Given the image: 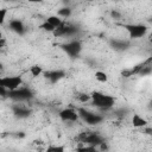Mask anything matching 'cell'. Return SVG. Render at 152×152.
<instances>
[{"mask_svg":"<svg viewBox=\"0 0 152 152\" xmlns=\"http://www.w3.org/2000/svg\"><path fill=\"white\" fill-rule=\"evenodd\" d=\"M90 99H91V103L102 110L110 109L115 103V99L113 96L103 94L101 91H93L90 95Z\"/></svg>","mask_w":152,"mask_h":152,"instance_id":"obj_1","label":"cell"},{"mask_svg":"<svg viewBox=\"0 0 152 152\" xmlns=\"http://www.w3.org/2000/svg\"><path fill=\"white\" fill-rule=\"evenodd\" d=\"M7 97L12 99L13 101L17 102H23V101H28L33 97V93L31 89L26 88V87H18L14 90H10L7 93Z\"/></svg>","mask_w":152,"mask_h":152,"instance_id":"obj_2","label":"cell"},{"mask_svg":"<svg viewBox=\"0 0 152 152\" xmlns=\"http://www.w3.org/2000/svg\"><path fill=\"white\" fill-rule=\"evenodd\" d=\"M77 140L91 146H100L102 142H104V139L96 132H83L77 137Z\"/></svg>","mask_w":152,"mask_h":152,"instance_id":"obj_3","label":"cell"},{"mask_svg":"<svg viewBox=\"0 0 152 152\" xmlns=\"http://www.w3.org/2000/svg\"><path fill=\"white\" fill-rule=\"evenodd\" d=\"M77 113L80 115V118H82V120L90 125V126H94V125H99L102 120H103V116H101L100 114H96V113H93V112H89L84 108H78L77 109Z\"/></svg>","mask_w":152,"mask_h":152,"instance_id":"obj_4","label":"cell"},{"mask_svg":"<svg viewBox=\"0 0 152 152\" xmlns=\"http://www.w3.org/2000/svg\"><path fill=\"white\" fill-rule=\"evenodd\" d=\"M124 28L127 30V32L129 34V38H132V39L141 38L147 32V26L142 25V24H125Z\"/></svg>","mask_w":152,"mask_h":152,"instance_id":"obj_5","label":"cell"},{"mask_svg":"<svg viewBox=\"0 0 152 152\" xmlns=\"http://www.w3.org/2000/svg\"><path fill=\"white\" fill-rule=\"evenodd\" d=\"M23 84V80L20 76H4L0 77V86L4 87L5 89L10 90H14L18 87H20Z\"/></svg>","mask_w":152,"mask_h":152,"instance_id":"obj_6","label":"cell"},{"mask_svg":"<svg viewBox=\"0 0 152 152\" xmlns=\"http://www.w3.org/2000/svg\"><path fill=\"white\" fill-rule=\"evenodd\" d=\"M62 50L70 57H77L82 50V44L80 40H71V42H68L65 44H62L61 45Z\"/></svg>","mask_w":152,"mask_h":152,"instance_id":"obj_7","label":"cell"},{"mask_svg":"<svg viewBox=\"0 0 152 152\" xmlns=\"http://www.w3.org/2000/svg\"><path fill=\"white\" fill-rule=\"evenodd\" d=\"M78 32V28L71 25H65V24H61L59 26H57L55 28V31L52 32L53 36L56 37H71L74 34H76Z\"/></svg>","mask_w":152,"mask_h":152,"instance_id":"obj_8","label":"cell"},{"mask_svg":"<svg viewBox=\"0 0 152 152\" xmlns=\"http://www.w3.org/2000/svg\"><path fill=\"white\" fill-rule=\"evenodd\" d=\"M58 115H59L61 120H63V121H70V122H75L80 118L78 113L75 109H72V108H64V109H62L58 113Z\"/></svg>","mask_w":152,"mask_h":152,"instance_id":"obj_9","label":"cell"},{"mask_svg":"<svg viewBox=\"0 0 152 152\" xmlns=\"http://www.w3.org/2000/svg\"><path fill=\"white\" fill-rule=\"evenodd\" d=\"M64 76H65V71H63V70H50V71H45L44 72V77L46 80H49L51 83L58 82Z\"/></svg>","mask_w":152,"mask_h":152,"instance_id":"obj_10","label":"cell"},{"mask_svg":"<svg viewBox=\"0 0 152 152\" xmlns=\"http://www.w3.org/2000/svg\"><path fill=\"white\" fill-rule=\"evenodd\" d=\"M31 109H28L27 107H24V106H14L13 107V114H14V116L15 118H18V119H26V118H28L30 115H31Z\"/></svg>","mask_w":152,"mask_h":152,"instance_id":"obj_11","label":"cell"},{"mask_svg":"<svg viewBox=\"0 0 152 152\" xmlns=\"http://www.w3.org/2000/svg\"><path fill=\"white\" fill-rule=\"evenodd\" d=\"M10 28L15 32L17 34H24L25 33V26L23 24L21 20H18V19H14V20H11L10 21Z\"/></svg>","mask_w":152,"mask_h":152,"instance_id":"obj_12","label":"cell"},{"mask_svg":"<svg viewBox=\"0 0 152 152\" xmlns=\"http://www.w3.org/2000/svg\"><path fill=\"white\" fill-rule=\"evenodd\" d=\"M109 44H110V46H112L114 50H116V51H124V50L128 49V46H129L128 42L119 40V39H112V40L109 42Z\"/></svg>","mask_w":152,"mask_h":152,"instance_id":"obj_13","label":"cell"},{"mask_svg":"<svg viewBox=\"0 0 152 152\" xmlns=\"http://www.w3.org/2000/svg\"><path fill=\"white\" fill-rule=\"evenodd\" d=\"M132 124L134 127H145L147 125V121L139 114H134L132 118Z\"/></svg>","mask_w":152,"mask_h":152,"instance_id":"obj_14","label":"cell"},{"mask_svg":"<svg viewBox=\"0 0 152 152\" xmlns=\"http://www.w3.org/2000/svg\"><path fill=\"white\" fill-rule=\"evenodd\" d=\"M45 21H48L49 24H51V25H52L55 28H56L57 26H59V25L63 23V21L59 19V17H58V15H50V17H49V18H48Z\"/></svg>","mask_w":152,"mask_h":152,"instance_id":"obj_15","label":"cell"},{"mask_svg":"<svg viewBox=\"0 0 152 152\" xmlns=\"http://www.w3.org/2000/svg\"><path fill=\"white\" fill-rule=\"evenodd\" d=\"M57 14L59 15V17H63V18H68V17H70L71 15V8L70 7H62V8H59L58 10V12H57Z\"/></svg>","mask_w":152,"mask_h":152,"instance_id":"obj_16","label":"cell"},{"mask_svg":"<svg viewBox=\"0 0 152 152\" xmlns=\"http://www.w3.org/2000/svg\"><path fill=\"white\" fill-rule=\"evenodd\" d=\"M30 72H31V75H32L33 77H37V76H39L40 74H43V69H42L40 65H33V66H31Z\"/></svg>","mask_w":152,"mask_h":152,"instance_id":"obj_17","label":"cell"},{"mask_svg":"<svg viewBox=\"0 0 152 152\" xmlns=\"http://www.w3.org/2000/svg\"><path fill=\"white\" fill-rule=\"evenodd\" d=\"M95 78L99 81V82H107L108 81V76L106 72L103 71H96L95 72Z\"/></svg>","mask_w":152,"mask_h":152,"instance_id":"obj_18","label":"cell"},{"mask_svg":"<svg viewBox=\"0 0 152 152\" xmlns=\"http://www.w3.org/2000/svg\"><path fill=\"white\" fill-rule=\"evenodd\" d=\"M39 27H40L42 30H44V31H48V32H53V31H55V27H53L51 24H49L48 21H44Z\"/></svg>","mask_w":152,"mask_h":152,"instance_id":"obj_19","label":"cell"},{"mask_svg":"<svg viewBox=\"0 0 152 152\" xmlns=\"http://www.w3.org/2000/svg\"><path fill=\"white\" fill-rule=\"evenodd\" d=\"M48 152H63L64 151V146H49L46 148Z\"/></svg>","mask_w":152,"mask_h":152,"instance_id":"obj_20","label":"cell"},{"mask_svg":"<svg viewBox=\"0 0 152 152\" xmlns=\"http://www.w3.org/2000/svg\"><path fill=\"white\" fill-rule=\"evenodd\" d=\"M6 15H7V10L6 8H0V25H2L5 23Z\"/></svg>","mask_w":152,"mask_h":152,"instance_id":"obj_21","label":"cell"},{"mask_svg":"<svg viewBox=\"0 0 152 152\" xmlns=\"http://www.w3.org/2000/svg\"><path fill=\"white\" fill-rule=\"evenodd\" d=\"M78 151H82V152H86V151H96V147L95 146H91V145H87L84 147H80L77 148Z\"/></svg>","mask_w":152,"mask_h":152,"instance_id":"obj_22","label":"cell"},{"mask_svg":"<svg viewBox=\"0 0 152 152\" xmlns=\"http://www.w3.org/2000/svg\"><path fill=\"white\" fill-rule=\"evenodd\" d=\"M110 17H112L113 19H116V20H118V19L121 18V14H120L118 11H112V12H110Z\"/></svg>","mask_w":152,"mask_h":152,"instance_id":"obj_23","label":"cell"},{"mask_svg":"<svg viewBox=\"0 0 152 152\" xmlns=\"http://www.w3.org/2000/svg\"><path fill=\"white\" fill-rule=\"evenodd\" d=\"M80 100H81L82 102H86V101L90 100V95H87V94H82V95H80Z\"/></svg>","mask_w":152,"mask_h":152,"instance_id":"obj_24","label":"cell"},{"mask_svg":"<svg viewBox=\"0 0 152 152\" xmlns=\"http://www.w3.org/2000/svg\"><path fill=\"white\" fill-rule=\"evenodd\" d=\"M7 93H8V90L0 86V96L1 97H5V96H7Z\"/></svg>","mask_w":152,"mask_h":152,"instance_id":"obj_25","label":"cell"},{"mask_svg":"<svg viewBox=\"0 0 152 152\" xmlns=\"http://www.w3.org/2000/svg\"><path fill=\"white\" fill-rule=\"evenodd\" d=\"M4 45H5V39L2 38V33L0 32V49H1Z\"/></svg>","mask_w":152,"mask_h":152,"instance_id":"obj_26","label":"cell"},{"mask_svg":"<svg viewBox=\"0 0 152 152\" xmlns=\"http://www.w3.org/2000/svg\"><path fill=\"white\" fill-rule=\"evenodd\" d=\"M145 132H146V134H152V133H151V132H152V128H151V127H147Z\"/></svg>","mask_w":152,"mask_h":152,"instance_id":"obj_27","label":"cell"},{"mask_svg":"<svg viewBox=\"0 0 152 152\" xmlns=\"http://www.w3.org/2000/svg\"><path fill=\"white\" fill-rule=\"evenodd\" d=\"M28 2H33V4H37V2H43V0H27Z\"/></svg>","mask_w":152,"mask_h":152,"instance_id":"obj_28","label":"cell"},{"mask_svg":"<svg viewBox=\"0 0 152 152\" xmlns=\"http://www.w3.org/2000/svg\"><path fill=\"white\" fill-rule=\"evenodd\" d=\"M1 69H2V64H0V70H1Z\"/></svg>","mask_w":152,"mask_h":152,"instance_id":"obj_29","label":"cell"},{"mask_svg":"<svg viewBox=\"0 0 152 152\" xmlns=\"http://www.w3.org/2000/svg\"><path fill=\"white\" fill-rule=\"evenodd\" d=\"M6 1H14V0H6Z\"/></svg>","mask_w":152,"mask_h":152,"instance_id":"obj_30","label":"cell"},{"mask_svg":"<svg viewBox=\"0 0 152 152\" xmlns=\"http://www.w3.org/2000/svg\"><path fill=\"white\" fill-rule=\"evenodd\" d=\"M86 1H91V0H86Z\"/></svg>","mask_w":152,"mask_h":152,"instance_id":"obj_31","label":"cell"}]
</instances>
